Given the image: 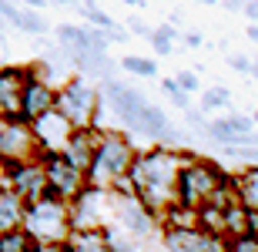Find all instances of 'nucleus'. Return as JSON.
I'll return each instance as SVG.
<instances>
[{"instance_id": "nucleus-35", "label": "nucleus", "mask_w": 258, "mask_h": 252, "mask_svg": "<svg viewBox=\"0 0 258 252\" xmlns=\"http://www.w3.org/2000/svg\"><path fill=\"white\" fill-rule=\"evenodd\" d=\"M251 121H255V125H258V111H255V118H251Z\"/></svg>"}, {"instance_id": "nucleus-22", "label": "nucleus", "mask_w": 258, "mask_h": 252, "mask_svg": "<svg viewBox=\"0 0 258 252\" xmlns=\"http://www.w3.org/2000/svg\"><path fill=\"white\" fill-rule=\"evenodd\" d=\"M228 249H235V252H258V235L241 232V235H235V239H228Z\"/></svg>"}, {"instance_id": "nucleus-12", "label": "nucleus", "mask_w": 258, "mask_h": 252, "mask_svg": "<svg viewBox=\"0 0 258 252\" xmlns=\"http://www.w3.org/2000/svg\"><path fill=\"white\" fill-rule=\"evenodd\" d=\"M54 94H57L54 81H47V78H40V74L30 71L27 84H24V94H20V115L30 121V118L50 111V108H54Z\"/></svg>"}, {"instance_id": "nucleus-18", "label": "nucleus", "mask_w": 258, "mask_h": 252, "mask_svg": "<svg viewBox=\"0 0 258 252\" xmlns=\"http://www.w3.org/2000/svg\"><path fill=\"white\" fill-rule=\"evenodd\" d=\"M0 252H34V239H30L20 225L4 229V232H0Z\"/></svg>"}, {"instance_id": "nucleus-19", "label": "nucleus", "mask_w": 258, "mask_h": 252, "mask_svg": "<svg viewBox=\"0 0 258 252\" xmlns=\"http://www.w3.org/2000/svg\"><path fill=\"white\" fill-rule=\"evenodd\" d=\"M231 105V94L225 87H208V91H201V115H211V111H218V108H228Z\"/></svg>"}, {"instance_id": "nucleus-9", "label": "nucleus", "mask_w": 258, "mask_h": 252, "mask_svg": "<svg viewBox=\"0 0 258 252\" xmlns=\"http://www.w3.org/2000/svg\"><path fill=\"white\" fill-rule=\"evenodd\" d=\"M104 101H107V108H111V115H114L127 131H134V125H138L144 105H148V97H144V94H138L134 87L121 84V81H111V78L104 81Z\"/></svg>"}, {"instance_id": "nucleus-27", "label": "nucleus", "mask_w": 258, "mask_h": 252, "mask_svg": "<svg viewBox=\"0 0 258 252\" xmlns=\"http://www.w3.org/2000/svg\"><path fill=\"white\" fill-rule=\"evenodd\" d=\"M131 30H134V34H144V37H148V34H151V30L144 27V20H134V24H131Z\"/></svg>"}, {"instance_id": "nucleus-36", "label": "nucleus", "mask_w": 258, "mask_h": 252, "mask_svg": "<svg viewBox=\"0 0 258 252\" xmlns=\"http://www.w3.org/2000/svg\"><path fill=\"white\" fill-rule=\"evenodd\" d=\"M0 175H4V162H0Z\"/></svg>"}, {"instance_id": "nucleus-13", "label": "nucleus", "mask_w": 258, "mask_h": 252, "mask_svg": "<svg viewBox=\"0 0 258 252\" xmlns=\"http://www.w3.org/2000/svg\"><path fill=\"white\" fill-rule=\"evenodd\" d=\"M97 138H101V131H97L94 125L74 128V131H71V138H67V145L60 148V155H64L71 165H77L81 172H87L91 155H94V148H97Z\"/></svg>"}, {"instance_id": "nucleus-20", "label": "nucleus", "mask_w": 258, "mask_h": 252, "mask_svg": "<svg viewBox=\"0 0 258 252\" xmlns=\"http://www.w3.org/2000/svg\"><path fill=\"white\" fill-rule=\"evenodd\" d=\"M121 68H124L127 74H138V78H154L158 64H154L151 58H138V54H127V58L121 61Z\"/></svg>"}, {"instance_id": "nucleus-6", "label": "nucleus", "mask_w": 258, "mask_h": 252, "mask_svg": "<svg viewBox=\"0 0 258 252\" xmlns=\"http://www.w3.org/2000/svg\"><path fill=\"white\" fill-rule=\"evenodd\" d=\"M37 135L24 115H0V162L4 165H14V162H30V158H40Z\"/></svg>"}, {"instance_id": "nucleus-11", "label": "nucleus", "mask_w": 258, "mask_h": 252, "mask_svg": "<svg viewBox=\"0 0 258 252\" xmlns=\"http://www.w3.org/2000/svg\"><path fill=\"white\" fill-rule=\"evenodd\" d=\"M255 121L241 115L231 118H215V121H205V135L221 141V145H258V135L251 131Z\"/></svg>"}, {"instance_id": "nucleus-26", "label": "nucleus", "mask_w": 258, "mask_h": 252, "mask_svg": "<svg viewBox=\"0 0 258 252\" xmlns=\"http://www.w3.org/2000/svg\"><path fill=\"white\" fill-rule=\"evenodd\" d=\"M241 10H245L251 20H258V0H248V4H241Z\"/></svg>"}, {"instance_id": "nucleus-28", "label": "nucleus", "mask_w": 258, "mask_h": 252, "mask_svg": "<svg viewBox=\"0 0 258 252\" xmlns=\"http://www.w3.org/2000/svg\"><path fill=\"white\" fill-rule=\"evenodd\" d=\"M241 4H245V0H225V7H228V10H241Z\"/></svg>"}, {"instance_id": "nucleus-23", "label": "nucleus", "mask_w": 258, "mask_h": 252, "mask_svg": "<svg viewBox=\"0 0 258 252\" xmlns=\"http://www.w3.org/2000/svg\"><path fill=\"white\" fill-rule=\"evenodd\" d=\"M174 84L181 87V91H188V94H195V91H198V78H195L191 71H181V74L174 78Z\"/></svg>"}, {"instance_id": "nucleus-14", "label": "nucleus", "mask_w": 258, "mask_h": 252, "mask_svg": "<svg viewBox=\"0 0 258 252\" xmlns=\"http://www.w3.org/2000/svg\"><path fill=\"white\" fill-rule=\"evenodd\" d=\"M30 68H0V115H20V94Z\"/></svg>"}, {"instance_id": "nucleus-32", "label": "nucleus", "mask_w": 258, "mask_h": 252, "mask_svg": "<svg viewBox=\"0 0 258 252\" xmlns=\"http://www.w3.org/2000/svg\"><path fill=\"white\" fill-rule=\"evenodd\" d=\"M24 4H30V7H40V4H44V0H24Z\"/></svg>"}, {"instance_id": "nucleus-17", "label": "nucleus", "mask_w": 258, "mask_h": 252, "mask_svg": "<svg viewBox=\"0 0 258 252\" xmlns=\"http://www.w3.org/2000/svg\"><path fill=\"white\" fill-rule=\"evenodd\" d=\"M20 219H24V202L17 198V192L10 185L0 182V232L20 225Z\"/></svg>"}, {"instance_id": "nucleus-7", "label": "nucleus", "mask_w": 258, "mask_h": 252, "mask_svg": "<svg viewBox=\"0 0 258 252\" xmlns=\"http://www.w3.org/2000/svg\"><path fill=\"white\" fill-rule=\"evenodd\" d=\"M40 165H44V178H47V192L57 195V198H74L81 188H84V172L77 165H71L60 152H44L40 155Z\"/></svg>"}, {"instance_id": "nucleus-15", "label": "nucleus", "mask_w": 258, "mask_h": 252, "mask_svg": "<svg viewBox=\"0 0 258 252\" xmlns=\"http://www.w3.org/2000/svg\"><path fill=\"white\" fill-rule=\"evenodd\" d=\"M67 252H107V229L104 225H84V229H71L64 239Z\"/></svg>"}, {"instance_id": "nucleus-29", "label": "nucleus", "mask_w": 258, "mask_h": 252, "mask_svg": "<svg viewBox=\"0 0 258 252\" xmlns=\"http://www.w3.org/2000/svg\"><path fill=\"white\" fill-rule=\"evenodd\" d=\"M127 7H144V0H124Z\"/></svg>"}, {"instance_id": "nucleus-3", "label": "nucleus", "mask_w": 258, "mask_h": 252, "mask_svg": "<svg viewBox=\"0 0 258 252\" xmlns=\"http://www.w3.org/2000/svg\"><path fill=\"white\" fill-rule=\"evenodd\" d=\"M134 162V145L131 138L117 135V131H101L97 148L91 155V165L84 172V182L91 188H127V168Z\"/></svg>"}, {"instance_id": "nucleus-5", "label": "nucleus", "mask_w": 258, "mask_h": 252, "mask_svg": "<svg viewBox=\"0 0 258 252\" xmlns=\"http://www.w3.org/2000/svg\"><path fill=\"white\" fill-rule=\"evenodd\" d=\"M97 105H101V97L84 78H67L64 84L57 87V94H54V108H57L60 115L71 121L74 128H87L97 121Z\"/></svg>"}, {"instance_id": "nucleus-24", "label": "nucleus", "mask_w": 258, "mask_h": 252, "mask_svg": "<svg viewBox=\"0 0 258 252\" xmlns=\"http://www.w3.org/2000/svg\"><path fill=\"white\" fill-rule=\"evenodd\" d=\"M231 68H235V71H251V61H248V58H238V54H235V58H231Z\"/></svg>"}, {"instance_id": "nucleus-21", "label": "nucleus", "mask_w": 258, "mask_h": 252, "mask_svg": "<svg viewBox=\"0 0 258 252\" xmlns=\"http://www.w3.org/2000/svg\"><path fill=\"white\" fill-rule=\"evenodd\" d=\"M148 37H151L154 51H161V54H171V44H174V27H171V24H164V27L151 30Z\"/></svg>"}, {"instance_id": "nucleus-33", "label": "nucleus", "mask_w": 258, "mask_h": 252, "mask_svg": "<svg viewBox=\"0 0 258 252\" xmlns=\"http://www.w3.org/2000/svg\"><path fill=\"white\" fill-rule=\"evenodd\" d=\"M198 4H205V7H215V4H218V0H198Z\"/></svg>"}, {"instance_id": "nucleus-2", "label": "nucleus", "mask_w": 258, "mask_h": 252, "mask_svg": "<svg viewBox=\"0 0 258 252\" xmlns=\"http://www.w3.org/2000/svg\"><path fill=\"white\" fill-rule=\"evenodd\" d=\"M20 229L34 239V249L44 252H67L64 239L71 235V202L57 195H40L24 205Z\"/></svg>"}, {"instance_id": "nucleus-8", "label": "nucleus", "mask_w": 258, "mask_h": 252, "mask_svg": "<svg viewBox=\"0 0 258 252\" xmlns=\"http://www.w3.org/2000/svg\"><path fill=\"white\" fill-rule=\"evenodd\" d=\"M4 185H10L17 198L24 205L40 198V195H47V178H44V165H40V158H30V162H14V165H4Z\"/></svg>"}, {"instance_id": "nucleus-1", "label": "nucleus", "mask_w": 258, "mask_h": 252, "mask_svg": "<svg viewBox=\"0 0 258 252\" xmlns=\"http://www.w3.org/2000/svg\"><path fill=\"white\" fill-rule=\"evenodd\" d=\"M184 162L188 155L168 145H158L151 152H134V162L127 168V188L154 215H161L168 205L178 202V172Z\"/></svg>"}, {"instance_id": "nucleus-30", "label": "nucleus", "mask_w": 258, "mask_h": 252, "mask_svg": "<svg viewBox=\"0 0 258 252\" xmlns=\"http://www.w3.org/2000/svg\"><path fill=\"white\" fill-rule=\"evenodd\" d=\"M54 4H67V7H77V0H54Z\"/></svg>"}, {"instance_id": "nucleus-10", "label": "nucleus", "mask_w": 258, "mask_h": 252, "mask_svg": "<svg viewBox=\"0 0 258 252\" xmlns=\"http://www.w3.org/2000/svg\"><path fill=\"white\" fill-rule=\"evenodd\" d=\"M30 128H34V135H37L40 152H60V148L67 145L71 131H74V125L60 115L57 108H50V111H44V115H37V118H30Z\"/></svg>"}, {"instance_id": "nucleus-16", "label": "nucleus", "mask_w": 258, "mask_h": 252, "mask_svg": "<svg viewBox=\"0 0 258 252\" xmlns=\"http://www.w3.org/2000/svg\"><path fill=\"white\" fill-rule=\"evenodd\" d=\"M228 185H231L235 198H238L245 209H258V165L241 168L235 178H228Z\"/></svg>"}, {"instance_id": "nucleus-4", "label": "nucleus", "mask_w": 258, "mask_h": 252, "mask_svg": "<svg viewBox=\"0 0 258 252\" xmlns=\"http://www.w3.org/2000/svg\"><path fill=\"white\" fill-rule=\"evenodd\" d=\"M225 182H228V178L221 175L218 165L188 155V162H184L181 172H178V202L191 205V209H201L205 202L215 198V192H218Z\"/></svg>"}, {"instance_id": "nucleus-34", "label": "nucleus", "mask_w": 258, "mask_h": 252, "mask_svg": "<svg viewBox=\"0 0 258 252\" xmlns=\"http://www.w3.org/2000/svg\"><path fill=\"white\" fill-rule=\"evenodd\" d=\"M251 74H255V78H258V61H255V64H251Z\"/></svg>"}, {"instance_id": "nucleus-25", "label": "nucleus", "mask_w": 258, "mask_h": 252, "mask_svg": "<svg viewBox=\"0 0 258 252\" xmlns=\"http://www.w3.org/2000/svg\"><path fill=\"white\" fill-rule=\"evenodd\" d=\"M248 232L258 235V209H248Z\"/></svg>"}, {"instance_id": "nucleus-31", "label": "nucleus", "mask_w": 258, "mask_h": 252, "mask_svg": "<svg viewBox=\"0 0 258 252\" xmlns=\"http://www.w3.org/2000/svg\"><path fill=\"white\" fill-rule=\"evenodd\" d=\"M248 37H251V40H258V27H248Z\"/></svg>"}]
</instances>
